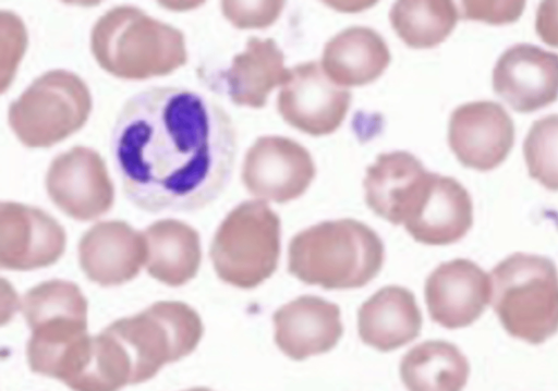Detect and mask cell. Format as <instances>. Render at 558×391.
Masks as SVG:
<instances>
[{"instance_id": "6da1fadb", "label": "cell", "mask_w": 558, "mask_h": 391, "mask_svg": "<svg viewBox=\"0 0 558 391\" xmlns=\"http://www.w3.org/2000/svg\"><path fill=\"white\" fill-rule=\"evenodd\" d=\"M125 197L141 210L192 212L213 203L231 179L236 134L214 99L180 86L129 97L110 135Z\"/></svg>"}, {"instance_id": "7a4b0ae2", "label": "cell", "mask_w": 558, "mask_h": 391, "mask_svg": "<svg viewBox=\"0 0 558 391\" xmlns=\"http://www.w3.org/2000/svg\"><path fill=\"white\" fill-rule=\"evenodd\" d=\"M384 244L367 224L354 219L323 221L295 234L288 249V271L326 290L364 286L380 271Z\"/></svg>"}, {"instance_id": "3957f363", "label": "cell", "mask_w": 558, "mask_h": 391, "mask_svg": "<svg viewBox=\"0 0 558 391\" xmlns=\"http://www.w3.org/2000/svg\"><path fill=\"white\" fill-rule=\"evenodd\" d=\"M90 50L101 69L126 81L168 75L187 62L183 33L133 5L111 8L96 21Z\"/></svg>"}, {"instance_id": "277c9868", "label": "cell", "mask_w": 558, "mask_h": 391, "mask_svg": "<svg viewBox=\"0 0 558 391\" xmlns=\"http://www.w3.org/2000/svg\"><path fill=\"white\" fill-rule=\"evenodd\" d=\"M489 277L492 306L511 337L537 345L558 332V269L550 258L517 252Z\"/></svg>"}, {"instance_id": "5b68a950", "label": "cell", "mask_w": 558, "mask_h": 391, "mask_svg": "<svg viewBox=\"0 0 558 391\" xmlns=\"http://www.w3.org/2000/svg\"><path fill=\"white\" fill-rule=\"evenodd\" d=\"M209 255L217 276L240 289L262 284L277 269L280 218L262 199L246 200L222 220Z\"/></svg>"}, {"instance_id": "8992f818", "label": "cell", "mask_w": 558, "mask_h": 391, "mask_svg": "<svg viewBox=\"0 0 558 391\" xmlns=\"http://www.w3.org/2000/svg\"><path fill=\"white\" fill-rule=\"evenodd\" d=\"M132 363V384L151 379L169 363L180 361L198 345L204 326L191 306L177 301L154 303L143 311L105 328Z\"/></svg>"}, {"instance_id": "52a82bcc", "label": "cell", "mask_w": 558, "mask_h": 391, "mask_svg": "<svg viewBox=\"0 0 558 391\" xmlns=\"http://www.w3.org/2000/svg\"><path fill=\"white\" fill-rule=\"evenodd\" d=\"M93 107L86 83L75 73L51 70L11 102L8 122L29 148H48L81 130Z\"/></svg>"}, {"instance_id": "ba28073f", "label": "cell", "mask_w": 558, "mask_h": 391, "mask_svg": "<svg viewBox=\"0 0 558 391\" xmlns=\"http://www.w3.org/2000/svg\"><path fill=\"white\" fill-rule=\"evenodd\" d=\"M87 309L82 291L71 281L53 279L29 289L21 302L22 314L32 331L26 347L28 366L88 334Z\"/></svg>"}, {"instance_id": "9c48e42d", "label": "cell", "mask_w": 558, "mask_h": 391, "mask_svg": "<svg viewBox=\"0 0 558 391\" xmlns=\"http://www.w3.org/2000/svg\"><path fill=\"white\" fill-rule=\"evenodd\" d=\"M46 190L51 201L77 221L98 219L114 201V187L105 161L85 146H74L51 161Z\"/></svg>"}, {"instance_id": "30bf717a", "label": "cell", "mask_w": 558, "mask_h": 391, "mask_svg": "<svg viewBox=\"0 0 558 391\" xmlns=\"http://www.w3.org/2000/svg\"><path fill=\"white\" fill-rule=\"evenodd\" d=\"M351 93L332 82L322 64L308 61L291 70L282 86L277 109L291 126L313 136L335 132L350 107Z\"/></svg>"}, {"instance_id": "8fae6325", "label": "cell", "mask_w": 558, "mask_h": 391, "mask_svg": "<svg viewBox=\"0 0 558 391\" xmlns=\"http://www.w3.org/2000/svg\"><path fill=\"white\" fill-rule=\"evenodd\" d=\"M315 173L311 154L282 136L258 137L242 166V181L248 193L279 204L304 194Z\"/></svg>"}, {"instance_id": "7c38bea8", "label": "cell", "mask_w": 558, "mask_h": 391, "mask_svg": "<svg viewBox=\"0 0 558 391\" xmlns=\"http://www.w3.org/2000/svg\"><path fill=\"white\" fill-rule=\"evenodd\" d=\"M66 235L46 211L28 205L0 204V266L7 270L48 267L63 255Z\"/></svg>"}, {"instance_id": "4fadbf2b", "label": "cell", "mask_w": 558, "mask_h": 391, "mask_svg": "<svg viewBox=\"0 0 558 391\" xmlns=\"http://www.w3.org/2000/svg\"><path fill=\"white\" fill-rule=\"evenodd\" d=\"M448 142L464 167L489 171L507 158L513 146V121L495 101L468 102L451 113Z\"/></svg>"}, {"instance_id": "5bb4252c", "label": "cell", "mask_w": 558, "mask_h": 391, "mask_svg": "<svg viewBox=\"0 0 558 391\" xmlns=\"http://www.w3.org/2000/svg\"><path fill=\"white\" fill-rule=\"evenodd\" d=\"M430 318L447 329L472 325L490 302V277L474 261L457 258L440 264L426 279Z\"/></svg>"}, {"instance_id": "9a60e30c", "label": "cell", "mask_w": 558, "mask_h": 391, "mask_svg": "<svg viewBox=\"0 0 558 391\" xmlns=\"http://www.w3.org/2000/svg\"><path fill=\"white\" fill-rule=\"evenodd\" d=\"M493 88L518 112L553 103L558 98V53L530 44L511 46L495 64Z\"/></svg>"}, {"instance_id": "2e32d148", "label": "cell", "mask_w": 558, "mask_h": 391, "mask_svg": "<svg viewBox=\"0 0 558 391\" xmlns=\"http://www.w3.org/2000/svg\"><path fill=\"white\" fill-rule=\"evenodd\" d=\"M146 257L144 233L122 220L94 224L78 244L81 269L90 281L102 286L120 285L134 279Z\"/></svg>"}, {"instance_id": "e0dca14e", "label": "cell", "mask_w": 558, "mask_h": 391, "mask_svg": "<svg viewBox=\"0 0 558 391\" xmlns=\"http://www.w3.org/2000/svg\"><path fill=\"white\" fill-rule=\"evenodd\" d=\"M272 321L277 346L294 361L330 351L343 333L339 306L315 295H302L282 305Z\"/></svg>"}, {"instance_id": "ac0fdd59", "label": "cell", "mask_w": 558, "mask_h": 391, "mask_svg": "<svg viewBox=\"0 0 558 391\" xmlns=\"http://www.w3.org/2000/svg\"><path fill=\"white\" fill-rule=\"evenodd\" d=\"M473 224V204L466 188L451 176L432 174L415 208L403 222L417 242L448 245L461 240Z\"/></svg>"}, {"instance_id": "d6986e66", "label": "cell", "mask_w": 558, "mask_h": 391, "mask_svg": "<svg viewBox=\"0 0 558 391\" xmlns=\"http://www.w3.org/2000/svg\"><path fill=\"white\" fill-rule=\"evenodd\" d=\"M422 322L414 294L400 285L381 288L357 311L361 340L380 352H390L412 342L420 335Z\"/></svg>"}, {"instance_id": "ffe728a7", "label": "cell", "mask_w": 558, "mask_h": 391, "mask_svg": "<svg viewBox=\"0 0 558 391\" xmlns=\"http://www.w3.org/2000/svg\"><path fill=\"white\" fill-rule=\"evenodd\" d=\"M272 38L250 37L244 51L233 57L227 70L219 72L218 80L233 103L262 108L270 91L283 86L291 76Z\"/></svg>"}, {"instance_id": "44dd1931", "label": "cell", "mask_w": 558, "mask_h": 391, "mask_svg": "<svg viewBox=\"0 0 558 391\" xmlns=\"http://www.w3.org/2000/svg\"><path fill=\"white\" fill-rule=\"evenodd\" d=\"M390 62L389 48L369 27L352 26L333 36L323 51L322 68L342 87L374 82Z\"/></svg>"}, {"instance_id": "7402d4cb", "label": "cell", "mask_w": 558, "mask_h": 391, "mask_svg": "<svg viewBox=\"0 0 558 391\" xmlns=\"http://www.w3.org/2000/svg\"><path fill=\"white\" fill-rule=\"evenodd\" d=\"M146 241V270L169 286H180L193 279L202 260L198 232L177 219H161L143 232Z\"/></svg>"}, {"instance_id": "603a6c76", "label": "cell", "mask_w": 558, "mask_h": 391, "mask_svg": "<svg viewBox=\"0 0 558 391\" xmlns=\"http://www.w3.org/2000/svg\"><path fill=\"white\" fill-rule=\"evenodd\" d=\"M428 171L412 154L403 150L385 152L367 167L363 181L365 201L379 217L398 225L403 209Z\"/></svg>"}, {"instance_id": "cb8c5ba5", "label": "cell", "mask_w": 558, "mask_h": 391, "mask_svg": "<svg viewBox=\"0 0 558 391\" xmlns=\"http://www.w3.org/2000/svg\"><path fill=\"white\" fill-rule=\"evenodd\" d=\"M399 370L408 391H462L470 376V364L456 344L428 340L403 355Z\"/></svg>"}, {"instance_id": "d4e9b609", "label": "cell", "mask_w": 558, "mask_h": 391, "mask_svg": "<svg viewBox=\"0 0 558 391\" xmlns=\"http://www.w3.org/2000/svg\"><path fill=\"white\" fill-rule=\"evenodd\" d=\"M459 19L449 0L397 1L389 13L392 28L403 42L415 49L433 48L452 32Z\"/></svg>"}, {"instance_id": "484cf974", "label": "cell", "mask_w": 558, "mask_h": 391, "mask_svg": "<svg viewBox=\"0 0 558 391\" xmlns=\"http://www.w3.org/2000/svg\"><path fill=\"white\" fill-rule=\"evenodd\" d=\"M529 175L544 187L558 191V114L535 121L523 144Z\"/></svg>"}, {"instance_id": "4316f807", "label": "cell", "mask_w": 558, "mask_h": 391, "mask_svg": "<svg viewBox=\"0 0 558 391\" xmlns=\"http://www.w3.org/2000/svg\"><path fill=\"white\" fill-rule=\"evenodd\" d=\"M283 1H222L221 11L236 28H265L283 9Z\"/></svg>"}, {"instance_id": "83f0119b", "label": "cell", "mask_w": 558, "mask_h": 391, "mask_svg": "<svg viewBox=\"0 0 558 391\" xmlns=\"http://www.w3.org/2000/svg\"><path fill=\"white\" fill-rule=\"evenodd\" d=\"M524 1H463L465 20L506 24L517 21L524 10Z\"/></svg>"}, {"instance_id": "f1b7e54d", "label": "cell", "mask_w": 558, "mask_h": 391, "mask_svg": "<svg viewBox=\"0 0 558 391\" xmlns=\"http://www.w3.org/2000/svg\"><path fill=\"white\" fill-rule=\"evenodd\" d=\"M535 29L539 38L558 47V1H542L536 11Z\"/></svg>"}, {"instance_id": "f546056e", "label": "cell", "mask_w": 558, "mask_h": 391, "mask_svg": "<svg viewBox=\"0 0 558 391\" xmlns=\"http://www.w3.org/2000/svg\"><path fill=\"white\" fill-rule=\"evenodd\" d=\"M184 391H213V390H210L208 388H204V387H196V388H191V389H187Z\"/></svg>"}]
</instances>
